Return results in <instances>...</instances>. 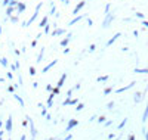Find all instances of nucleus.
I'll list each match as a JSON object with an SVG mask.
<instances>
[{
    "mask_svg": "<svg viewBox=\"0 0 148 140\" xmlns=\"http://www.w3.org/2000/svg\"><path fill=\"white\" fill-rule=\"evenodd\" d=\"M83 6H84V2H82V3H80V5H79V6L76 7V10H74V12H76V14H77V10H80V7H83Z\"/></svg>",
    "mask_w": 148,
    "mask_h": 140,
    "instance_id": "1",
    "label": "nucleus"
},
{
    "mask_svg": "<svg viewBox=\"0 0 148 140\" xmlns=\"http://www.w3.org/2000/svg\"><path fill=\"white\" fill-rule=\"evenodd\" d=\"M108 77H107V75H104V77H99V81H105Z\"/></svg>",
    "mask_w": 148,
    "mask_h": 140,
    "instance_id": "2",
    "label": "nucleus"
}]
</instances>
